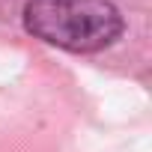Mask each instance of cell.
I'll return each mask as SVG.
<instances>
[{
	"instance_id": "cell-1",
	"label": "cell",
	"mask_w": 152,
	"mask_h": 152,
	"mask_svg": "<svg viewBox=\"0 0 152 152\" xmlns=\"http://www.w3.org/2000/svg\"><path fill=\"white\" fill-rule=\"evenodd\" d=\"M24 30L69 54H99L125 33V18L110 0H27Z\"/></svg>"
}]
</instances>
